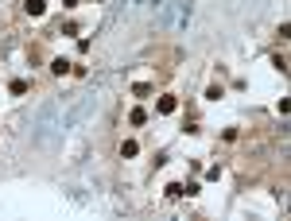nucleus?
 Instances as JSON below:
<instances>
[{"instance_id":"obj_1","label":"nucleus","mask_w":291,"mask_h":221,"mask_svg":"<svg viewBox=\"0 0 291 221\" xmlns=\"http://www.w3.org/2000/svg\"><path fill=\"white\" fill-rule=\"evenodd\" d=\"M187 20H190V4H183V0H171V4H163L160 24H187Z\"/></svg>"},{"instance_id":"obj_2","label":"nucleus","mask_w":291,"mask_h":221,"mask_svg":"<svg viewBox=\"0 0 291 221\" xmlns=\"http://www.w3.org/2000/svg\"><path fill=\"white\" fill-rule=\"evenodd\" d=\"M24 8H28V16H43L47 0H28V4H24Z\"/></svg>"},{"instance_id":"obj_3","label":"nucleus","mask_w":291,"mask_h":221,"mask_svg":"<svg viewBox=\"0 0 291 221\" xmlns=\"http://www.w3.org/2000/svg\"><path fill=\"white\" fill-rule=\"evenodd\" d=\"M160 113H175V97H163V101H160Z\"/></svg>"}]
</instances>
